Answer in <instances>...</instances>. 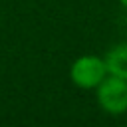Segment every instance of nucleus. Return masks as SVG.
Masks as SVG:
<instances>
[{
  "label": "nucleus",
  "instance_id": "obj_1",
  "mask_svg": "<svg viewBox=\"0 0 127 127\" xmlns=\"http://www.w3.org/2000/svg\"><path fill=\"white\" fill-rule=\"evenodd\" d=\"M105 77H107L105 60L93 54L75 58L69 67V79L79 89H95Z\"/></svg>",
  "mask_w": 127,
  "mask_h": 127
},
{
  "label": "nucleus",
  "instance_id": "obj_3",
  "mask_svg": "<svg viewBox=\"0 0 127 127\" xmlns=\"http://www.w3.org/2000/svg\"><path fill=\"white\" fill-rule=\"evenodd\" d=\"M103 60H105L109 75H115V77H121L127 81V42L115 44L103 56Z\"/></svg>",
  "mask_w": 127,
  "mask_h": 127
},
{
  "label": "nucleus",
  "instance_id": "obj_2",
  "mask_svg": "<svg viewBox=\"0 0 127 127\" xmlns=\"http://www.w3.org/2000/svg\"><path fill=\"white\" fill-rule=\"evenodd\" d=\"M95 99L107 115L127 113V81L107 73V77L95 87Z\"/></svg>",
  "mask_w": 127,
  "mask_h": 127
},
{
  "label": "nucleus",
  "instance_id": "obj_4",
  "mask_svg": "<svg viewBox=\"0 0 127 127\" xmlns=\"http://www.w3.org/2000/svg\"><path fill=\"white\" fill-rule=\"evenodd\" d=\"M119 4H121V6L125 8V10H127V0H119Z\"/></svg>",
  "mask_w": 127,
  "mask_h": 127
}]
</instances>
